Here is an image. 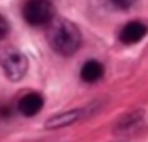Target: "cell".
I'll use <instances>...</instances> for the list:
<instances>
[{"label": "cell", "mask_w": 148, "mask_h": 142, "mask_svg": "<svg viewBox=\"0 0 148 142\" xmlns=\"http://www.w3.org/2000/svg\"><path fill=\"white\" fill-rule=\"evenodd\" d=\"M49 42L56 53L62 56H70L77 53V50L81 45V33L75 23L61 19L50 27Z\"/></svg>", "instance_id": "cell-1"}, {"label": "cell", "mask_w": 148, "mask_h": 142, "mask_svg": "<svg viewBox=\"0 0 148 142\" xmlns=\"http://www.w3.org/2000/svg\"><path fill=\"white\" fill-rule=\"evenodd\" d=\"M0 66L8 80L19 81L25 77L27 70H28V59L17 48L3 47L0 48Z\"/></svg>", "instance_id": "cell-2"}, {"label": "cell", "mask_w": 148, "mask_h": 142, "mask_svg": "<svg viewBox=\"0 0 148 142\" xmlns=\"http://www.w3.org/2000/svg\"><path fill=\"white\" fill-rule=\"evenodd\" d=\"M23 19L33 27L47 25L53 20L55 6L51 0H28L23 5Z\"/></svg>", "instance_id": "cell-3"}, {"label": "cell", "mask_w": 148, "mask_h": 142, "mask_svg": "<svg viewBox=\"0 0 148 142\" xmlns=\"http://www.w3.org/2000/svg\"><path fill=\"white\" fill-rule=\"evenodd\" d=\"M148 33V27L145 23L139 22V20H133V22H128L125 27L120 31V41L126 45L131 44H137L145 38V34Z\"/></svg>", "instance_id": "cell-4"}, {"label": "cell", "mask_w": 148, "mask_h": 142, "mask_svg": "<svg viewBox=\"0 0 148 142\" xmlns=\"http://www.w3.org/2000/svg\"><path fill=\"white\" fill-rule=\"evenodd\" d=\"M44 108V97L38 92H28L19 100L17 109L22 116L33 117Z\"/></svg>", "instance_id": "cell-5"}, {"label": "cell", "mask_w": 148, "mask_h": 142, "mask_svg": "<svg viewBox=\"0 0 148 142\" xmlns=\"http://www.w3.org/2000/svg\"><path fill=\"white\" fill-rule=\"evenodd\" d=\"M79 114H81V112H79L78 109L59 112V114L50 117V119L45 122V128L56 130V128H62V127H69V125H72L73 122H77L79 119Z\"/></svg>", "instance_id": "cell-6"}, {"label": "cell", "mask_w": 148, "mask_h": 142, "mask_svg": "<svg viewBox=\"0 0 148 142\" xmlns=\"http://www.w3.org/2000/svg\"><path fill=\"white\" fill-rule=\"evenodd\" d=\"M103 74H105V69H103L101 63H98L95 59L84 63L81 67V72H79L81 80L86 81V83H97L98 80H101Z\"/></svg>", "instance_id": "cell-7"}, {"label": "cell", "mask_w": 148, "mask_h": 142, "mask_svg": "<svg viewBox=\"0 0 148 142\" xmlns=\"http://www.w3.org/2000/svg\"><path fill=\"white\" fill-rule=\"evenodd\" d=\"M136 0H111V3H112L114 6L120 8V10H128V8H131L134 5Z\"/></svg>", "instance_id": "cell-8"}, {"label": "cell", "mask_w": 148, "mask_h": 142, "mask_svg": "<svg viewBox=\"0 0 148 142\" xmlns=\"http://www.w3.org/2000/svg\"><path fill=\"white\" fill-rule=\"evenodd\" d=\"M8 31H10V23L3 16H0V41L8 34Z\"/></svg>", "instance_id": "cell-9"}, {"label": "cell", "mask_w": 148, "mask_h": 142, "mask_svg": "<svg viewBox=\"0 0 148 142\" xmlns=\"http://www.w3.org/2000/svg\"><path fill=\"white\" fill-rule=\"evenodd\" d=\"M0 116H2V117H10L11 116V108L2 106V108H0Z\"/></svg>", "instance_id": "cell-10"}]
</instances>
